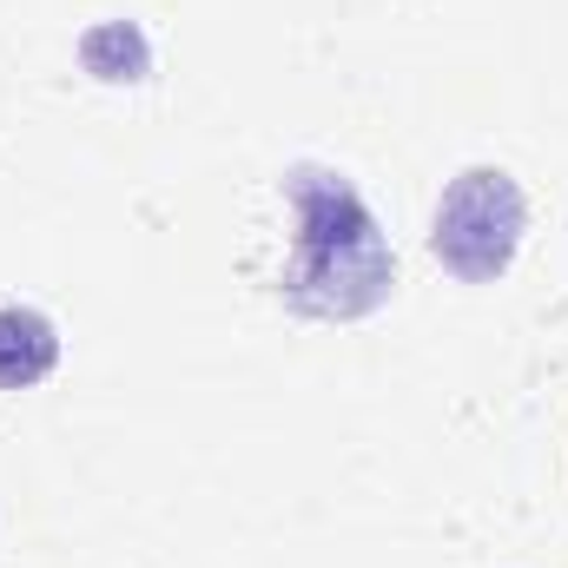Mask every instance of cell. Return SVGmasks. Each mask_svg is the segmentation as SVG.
<instances>
[{
    "label": "cell",
    "instance_id": "6da1fadb",
    "mask_svg": "<svg viewBox=\"0 0 568 568\" xmlns=\"http://www.w3.org/2000/svg\"><path fill=\"white\" fill-rule=\"evenodd\" d=\"M284 199L297 219V245L278 278L284 304L304 317H337V324L384 311L397 291V252L377 212L364 205V192L331 165H291Z\"/></svg>",
    "mask_w": 568,
    "mask_h": 568
},
{
    "label": "cell",
    "instance_id": "7a4b0ae2",
    "mask_svg": "<svg viewBox=\"0 0 568 568\" xmlns=\"http://www.w3.org/2000/svg\"><path fill=\"white\" fill-rule=\"evenodd\" d=\"M523 232H529V199L503 165H463L429 212V252L463 284L503 278L523 252Z\"/></svg>",
    "mask_w": 568,
    "mask_h": 568
},
{
    "label": "cell",
    "instance_id": "3957f363",
    "mask_svg": "<svg viewBox=\"0 0 568 568\" xmlns=\"http://www.w3.org/2000/svg\"><path fill=\"white\" fill-rule=\"evenodd\" d=\"M60 364V331L53 317L27 304H0V390H33Z\"/></svg>",
    "mask_w": 568,
    "mask_h": 568
},
{
    "label": "cell",
    "instance_id": "277c9868",
    "mask_svg": "<svg viewBox=\"0 0 568 568\" xmlns=\"http://www.w3.org/2000/svg\"><path fill=\"white\" fill-rule=\"evenodd\" d=\"M80 60H87V73L93 80H145L152 73V47H145V33L133 20H106V27H93L87 40H80Z\"/></svg>",
    "mask_w": 568,
    "mask_h": 568
}]
</instances>
